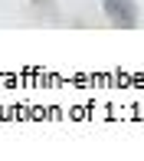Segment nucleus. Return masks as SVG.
Segmentation results:
<instances>
[{
    "label": "nucleus",
    "mask_w": 144,
    "mask_h": 161,
    "mask_svg": "<svg viewBox=\"0 0 144 161\" xmlns=\"http://www.w3.org/2000/svg\"><path fill=\"white\" fill-rule=\"evenodd\" d=\"M102 13L111 26L118 30H134L141 23V10H138V0H102Z\"/></svg>",
    "instance_id": "f257e3e1"
}]
</instances>
